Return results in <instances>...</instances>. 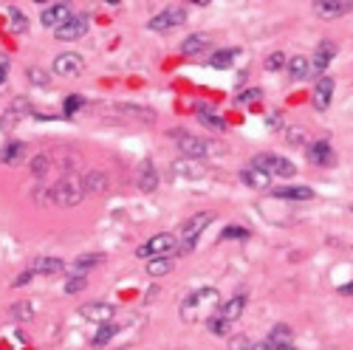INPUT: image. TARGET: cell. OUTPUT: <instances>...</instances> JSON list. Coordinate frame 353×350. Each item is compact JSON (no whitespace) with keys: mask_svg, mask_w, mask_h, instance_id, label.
<instances>
[{"mask_svg":"<svg viewBox=\"0 0 353 350\" xmlns=\"http://www.w3.org/2000/svg\"><path fill=\"white\" fill-rule=\"evenodd\" d=\"M215 305H221L218 291L215 288H198V291H192V294L181 302V316L187 319V322H195V319L203 316V311H210Z\"/></svg>","mask_w":353,"mask_h":350,"instance_id":"6da1fadb","label":"cell"},{"mask_svg":"<svg viewBox=\"0 0 353 350\" xmlns=\"http://www.w3.org/2000/svg\"><path fill=\"white\" fill-rule=\"evenodd\" d=\"M179 251V238L170 235V231H161V235H153L147 243H141L136 249V257L141 260H156V257H172Z\"/></svg>","mask_w":353,"mask_h":350,"instance_id":"7a4b0ae2","label":"cell"},{"mask_svg":"<svg viewBox=\"0 0 353 350\" xmlns=\"http://www.w3.org/2000/svg\"><path fill=\"white\" fill-rule=\"evenodd\" d=\"M82 198H85V192H82V181H77L74 175H63V178L51 187V200L57 203V207L71 209V207H77Z\"/></svg>","mask_w":353,"mask_h":350,"instance_id":"3957f363","label":"cell"},{"mask_svg":"<svg viewBox=\"0 0 353 350\" xmlns=\"http://www.w3.org/2000/svg\"><path fill=\"white\" fill-rule=\"evenodd\" d=\"M215 220V212H198L192 215L184 226H181V238H179V249L181 251H192L198 246V238L203 235V229Z\"/></svg>","mask_w":353,"mask_h":350,"instance_id":"277c9868","label":"cell"},{"mask_svg":"<svg viewBox=\"0 0 353 350\" xmlns=\"http://www.w3.org/2000/svg\"><path fill=\"white\" fill-rule=\"evenodd\" d=\"M252 167L269 172V175H280V178H291V175L297 172V164L288 161L285 156H277V153H257L252 158Z\"/></svg>","mask_w":353,"mask_h":350,"instance_id":"5b68a950","label":"cell"},{"mask_svg":"<svg viewBox=\"0 0 353 350\" xmlns=\"http://www.w3.org/2000/svg\"><path fill=\"white\" fill-rule=\"evenodd\" d=\"M170 136L179 138L175 144H179V150H181L184 158H192V161L207 158V153H210V141H203V138H198V136H192V133H187V130H170Z\"/></svg>","mask_w":353,"mask_h":350,"instance_id":"8992f818","label":"cell"},{"mask_svg":"<svg viewBox=\"0 0 353 350\" xmlns=\"http://www.w3.org/2000/svg\"><path fill=\"white\" fill-rule=\"evenodd\" d=\"M184 20H187V9L184 6H167L156 17H150L147 28H150V32H170V28L184 25Z\"/></svg>","mask_w":353,"mask_h":350,"instance_id":"52a82bcc","label":"cell"},{"mask_svg":"<svg viewBox=\"0 0 353 350\" xmlns=\"http://www.w3.org/2000/svg\"><path fill=\"white\" fill-rule=\"evenodd\" d=\"M88 28H91V17L88 14H71V20L63 28H57L54 37L63 40V43H74V40H82L88 34Z\"/></svg>","mask_w":353,"mask_h":350,"instance_id":"ba28073f","label":"cell"},{"mask_svg":"<svg viewBox=\"0 0 353 350\" xmlns=\"http://www.w3.org/2000/svg\"><path fill=\"white\" fill-rule=\"evenodd\" d=\"M170 172H172V178H181V181H201V178H207V167L192 161V158L172 161L170 164Z\"/></svg>","mask_w":353,"mask_h":350,"instance_id":"9c48e42d","label":"cell"},{"mask_svg":"<svg viewBox=\"0 0 353 350\" xmlns=\"http://www.w3.org/2000/svg\"><path fill=\"white\" fill-rule=\"evenodd\" d=\"M71 6L68 3H63V0H57V3H48L46 9H43V14H40V20H43V25L46 28H54V32H57V28H63L68 20H71Z\"/></svg>","mask_w":353,"mask_h":350,"instance_id":"30bf717a","label":"cell"},{"mask_svg":"<svg viewBox=\"0 0 353 350\" xmlns=\"http://www.w3.org/2000/svg\"><path fill=\"white\" fill-rule=\"evenodd\" d=\"M26 113H32V102H28V99H14L6 110H3V116H0V130H3V133H12L17 125H20V119H23V116Z\"/></svg>","mask_w":353,"mask_h":350,"instance_id":"8fae6325","label":"cell"},{"mask_svg":"<svg viewBox=\"0 0 353 350\" xmlns=\"http://www.w3.org/2000/svg\"><path fill=\"white\" fill-rule=\"evenodd\" d=\"M54 74L77 79V76L85 74V60H82L79 54H74V51H65V54H60V56L54 60Z\"/></svg>","mask_w":353,"mask_h":350,"instance_id":"7c38bea8","label":"cell"},{"mask_svg":"<svg viewBox=\"0 0 353 350\" xmlns=\"http://www.w3.org/2000/svg\"><path fill=\"white\" fill-rule=\"evenodd\" d=\"M314 12L322 20H336L347 12H353V0H314Z\"/></svg>","mask_w":353,"mask_h":350,"instance_id":"4fadbf2b","label":"cell"},{"mask_svg":"<svg viewBox=\"0 0 353 350\" xmlns=\"http://www.w3.org/2000/svg\"><path fill=\"white\" fill-rule=\"evenodd\" d=\"M308 158H311V164H316V167H334V164H336V153H334V147H331L328 138H314L311 147H308Z\"/></svg>","mask_w":353,"mask_h":350,"instance_id":"5bb4252c","label":"cell"},{"mask_svg":"<svg viewBox=\"0 0 353 350\" xmlns=\"http://www.w3.org/2000/svg\"><path fill=\"white\" fill-rule=\"evenodd\" d=\"M113 313H116V308L110 302H85V305H79V316L88 319V322H97V325L110 322Z\"/></svg>","mask_w":353,"mask_h":350,"instance_id":"9a60e30c","label":"cell"},{"mask_svg":"<svg viewBox=\"0 0 353 350\" xmlns=\"http://www.w3.org/2000/svg\"><path fill=\"white\" fill-rule=\"evenodd\" d=\"M136 184H139V189H141V192H147V195L159 189V169H156V164H153L150 158H144V161L139 164Z\"/></svg>","mask_w":353,"mask_h":350,"instance_id":"2e32d148","label":"cell"},{"mask_svg":"<svg viewBox=\"0 0 353 350\" xmlns=\"http://www.w3.org/2000/svg\"><path fill=\"white\" fill-rule=\"evenodd\" d=\"M28 269H32L34 274H40V277H54V274H63L65 271V262L60 257L40 254V257L32 260V266H28Z\"/></svg>","mask_w":353,"mask_h":350,"instance_id":"e0dca14e","label":"cell"},{"mask_svg":"<svg viewBox=\"0 0 353 350\" xmlns=\"http://www.w3.org/2000/svg\"><path fill=\"white\" fill-rule=\"evenodd\" d=\"M336 56V43L334 40H322L319 45H316V54H314V74H319V76H325V68L331 65V60Z\"/></svg>","mask_w":353,"mask_h":350,"instance_id":"ac0fdd59","label":"cell"},{"mask_svg":"<svg viewBox=\"0 0 353 350\" xmlns=\"http://www.w3.org/2000/svg\"><path fill=\"white\" fill-rule=\"evenodd\" d=\"M331 99H334V79L331 76H319L316 79V88H314V107L316 110H328L331 107Z\"/></svg>","mask_w":353,"mask_h":350,"instance_id":"d6986e66","label":"cell"},{"mask_svg":"<svg viewBox=\"0 0 353 350\" xmlns=\"http://www.w3.org/2000/svg\"><path fill=\"white\" fill-rule=\"evenodd\" d=\"M243 311H246V294H234V297H229L226 302H221V311H218V313L232 325V322H238V319L243 316Z\"/></svg>","mask_w":353,"mask_h":350,"instance_id":"ffe728a7","label":"cell"},{"mask_svg":"<svg viewBox=\"0 0 353 350\" xmlns=\"http://www.w3.org/2000/svg\"><path fill=\"white\" fill-rule=\"evenodd\" d=\"M108 189V175L102 169H88L82 178V192L85 195H102Z\"/></svg>","mask_w":353,"mask_h":350,"instance_id":"44dd1931","label":"cell"},{"mask_svg":"<svg viewBox=\"0 0 353 350\" xmlns=\"http://www.w3.org/2000/svg\"><path fill=\"white\" fill-rule=\"evenodd\" d=\"M241 181L252 189H269L272 187V175L263 172V169H254V167H246L241 169Z\"/></svg>","mask_w":353,"mask_h":350,"instance_id":"7402d4cb","label":"cell"},{"mask_svg":"<svg viewBox=\"0 0 353 350\" xmlns=\"http://www.w3.org/2000/svg\"><path fill=\"white\" fill-rule=\"evenodd\" d=\"M23 158H26V141H6L3 147H0V161L9 167L23 164Z\"/></svg>","mask_w":353,"mask_h":350,"instance_id":"603a6c76","label":"cell"},{"mask_svg":"<svg viewBox=\"0 0 353 350\" xmlns=\"http://www.w3.org/2000/svg\"><path fill=\"white\" fill-rule=\"evenodd\" d=\"M195 116H198V122H201L203 127H210V130H223V127H226V122L221 119V116H218L210 105H201V102H198V105H195Z\"/></svg>","mask_w":353,"mask_h":350,"instance_id":"cb8c5ba5","label":"cell"},{"mask_svg":"<svg viewBox=\"0 0 353 350\" xmlns=\"http://www.w3.org/2000/svg\"><path fill=\"white\" fill-rule=\"evenodd\" d=\"M210 45H212V37L203 34V32H198V34H190V37L181 43V54L195 56V54H201V51H207Z\"/></svg>","mask_w":353,"mask_h":350,"instance_id":"d4e9b609","label":"cell"},{"mask_svg":"<svg viewBox=\"0 0 353 350\" xmlns=\"http://www.w3.org/2000/svg\"><path fill=\"white\" fill-rule=\"evenodd\" d=\"M274 195L277 198H285V200H311L314 198V189L308 184H294V187H277Z\"/></svg>","mask_w":353,"mask_h":350,"instance_id":"484cf974","label":"cell"},{"mask_svg":"<svg viewBox=\"0 0 353 350\" xmlns=\"http://www.w3.org/2000/svg\"><path fill=\"white\" fill-rule=\"evenodd\" d=\"M238 54H241V48H221V51H212L210 65L218 68V71H223V68H229V65L234 63V56H238Z\"/></svg>","mask_w":353,"mask_h":350,"instance_id":"4316f807","label":"cell"},{"mask_svg":"<svg viewBox=\"0 0 353 350\" xmlns=\"http://www.w3.org/2000/svg\"><path fill=\"white\" fill-rule=\"evenodd\" d=\"M285 68H288V74H291V79H308V74H311V63L305 60V56H291V60L285 63Z\"/></svg>","mask_w":353,"mask_h":350,"instance_id":"83f0119b","label":"cell"},{"mask_svg":"<svg viewBox=\"0 0 353 350\" xmlns=\"http://www.w3.org/2000/svg\"><path fill=\"white\" fill-rule=\"evenodd\" d=\"M102 262H105V254L91 251V254H79L74 260V269H77V274H85L88 269H97V266H102Z\"/></svg>","mask_w":353,"mask_h":350,"instance_id":"f1b7e54d","label":"cell"},{"mask_svg":"<svg viewBox=\"0 0 353 350\" xmlns=\"http://www.w3.org/2000/svg\"><path fill=\"white\" fill-rule=\"evenodd\" d=\"M172 271V260L170 257H156V260H147V274L150 277H164Z\"/></svg>","mask_w":353,"mask_h":350,"instance_id":"f546056e","label":"cell"},{"mask_svg":"<svg viewBox=\"0 0 353 350\" xmlns=\"http://www.w3.org/2000/svg\"><path fill=\"white\" fill-rule=\"evenodd\" d=\"M12 319H14V322H32V319H34V308H32V302H28V300L17 302V305L12 308Z\"/></svg>","mask_w":353,"mask_h":350,"instance_id":"4dcf8cb0","label":"cell"},{"mask_svg":"<svg viewBox=\"0 0 353 350\" xmlns=\"http://www.w3.org/2000/svg\"><path fill=\"white\" fill-rule=\"evenodd\" d=\"M9 17H12V32L14 34H26L28 32V17L17 6H9Z\"/></svg>","mask_w":353,"mask_h":350,"instance_id":"1f68e13d","label":"cell"},{"mask_svg":"<svg viewBox=\"0 0 353 350\" xmlns=\"http://www.w3.org/2000/svg\"><path fill=\"white\" fill-rule=\"evenodd\" d=\"M269 342H274V344H291L294 342V333H291V328L288 325H274L272 328V333H269Z\"/></svg>","mask_w":353,"mask_h":350,"instance_id":"d6a6232c","label":"cell"},{"mask_svg":"<svg viewBox=\"0 0 353 350\" xmlns=\"http://www.w3.org/2000/svg\"><path fill=\"white\" fill-rule=\"evenodd\" d=\"M26 79L32 82V85H37V88H48L51 85V74H46L43 68H37V65H32L26 71Z\"/></svg>","mask_w":353,"mask_h":350,"instance_id":"836d02e7","label":"cell"},{"mask_svg":"<svg viewBox=\"0 0 353 350\" xmlns=\"http://www.w3.org/2000/svg\"><path fill=\"white\" fill-rule=\"evenodd\" d=\"M116 333H119V325H113V322H105L99 331H97V336H94V344L97 347H102V344H108Z\"/></svg>","mask_w":353,"mask_h":350,"instance_id":"e575fe53","label":"cell"},{"mask_svg":"<svg viewBox=\"0 0 353 350\" xmlns=\"http://www.w3.org/2000/svg\"><path fill=\"white\" fill-rule=\"evenodd\" d=\"M249 238H252V231L246 226H226L221 235V240H249Z\"/></svg>","mask_w":353,"mask_h":350,"instance_id":"d590c367","label":"cell"},{"mask_svg":"<svg viewBox=\"0 0 353 350\" xmlns=\"http://www.w3.org/2000/svg\"><path fill=\"white\" fill-rule=\"evenodd\" d=\"M207 328H210V333H215V336H226L232 325L226 322V319H223L221 313H215V316H210V319H207Z\"/></svg>","mask_w":353,"mask_h":350,"instance_id":"8d00e7d4","label":"cell"},{"mask_svg":"<svg viewBox=\"0 0 353 350\" xmlns=\"http://www.w3.org/2000/svg\"><path fill=\"white\" fill-rule=\"evenodd\" d=\"M88 288V277L85 274H74L65 280V294H79V291Z\"/></svg>","mask_w":353,"mask_h":350,"instance_id":"74e56055","label":"cell"},{"mask_svg":"<svg viewBox=\"0 0 353 350\" xmlns=\"http://www.w3.org/2000/svg\"><path fill=\"white\" fill-rule=\"evenodd\" d=\"M48 167H51V158L48 156H34L32 158V167H28V169H32L34 178H43V175L48 172Z\"/></svg>","mask_w":353,"mask_h":350,"instance_id":"f35d334b","label":"cell"},{"mask_svg":"<svg viewBox=\"0 0 353 350\" xmlns=\"http://www.w3.org/2000/svg\"><path fill=\"white\" fill-rule=\"evenodd\" d=\"M82 105H85V99H82L79 94H71V96L65 99V105H63V113H65V119H71V116H74V113H77V110H79Z\"/></svg>","mask_w":353,"mask_h":350,"instance_id":"ab89813d","label":"cell"},{"mask_svg":"<svg viewBox=\"0 0 353 350\" xmlns=\"http://www.w3.org/2000/svg\"><path fill=\"white\" fill-rule=\"evenodd\" d=\"M285 138H288V144H294V147H300V144L308 141V133L303 127H288L285 130Z\"/></svg>","mask_w":353,"mask_h":350,"instance_id":"60d3db41","label":"cell"},{"mask_svg":"<svg viewBox=\"0 0 353 350\" xmlns=\"http://www.w3.org/2000/svg\"><path fill=\"white\" fill-rule=\"evenodd\" d=\"M260 99H263V91H260V88H249V91H241L238 105H257Z\"/></svg>","mask_w":353,"mask_h":350,"instance_id":"b9f144b4","label":"cell"},{"mask_svg":"<svg viewBox=\"0 0 353 350\" xmlns=\"http://www.w3.org/2000/svg\"><path fill=\"white\" fill-rule=\"evenodd\" d=\"M285 65V54L283 51H274L272 56H266V71H280Z\"/></svg>","mask_w":353,"mask_h":350,"instance_id":"7bdbcfd3","label":"cell"},{"mask_svg":"<svg viewBox=\"0 0 353 350\" xmlns=\"http://www.w3.org/2000/svg\"><path fill=\"white\" fill-rule=\"evenodd\" d=\"M9 68H12V60L6 54H0V91H3L6 82H9Z\"/></svg>","mask_w":353,"mask_h":350,"instance_id":"ee69618b","label":"cell"},{"mask_svg":"<svg viewBox=\"0 0 353 350\" xmlns=\"http://www.w3.org/2000/svg\"><path fill=\"white\" fill-rule=\"evenodd\" d=\"M254 347V342L249 339V336H232V350H252Z\"/></svg>","mask_w":353,"mask_h":350,"instance_id":"f6af8a7d","label":"cell"},{"mask_svg":"<svg viewBox=\"0 0 353 350\" xmlns=\"http://www.w3.org/2000/svg\"><path fill=\"white\" fill-rule=\"evenodd\" d=\"M252 350H297V347H294V344H274V342H257Z\"/></svg>","mask_w":353,"mask_h":350,"instance_id":"bcb514c9","label":"cell"},{"mask_svg":"<svg viewBox=\"0 0 353 350\" xmlns=\"http://www.w3.org/2000/svg\"><path fill=\"white\" fill-rule=\"evenodd\" d=\"M266 127H269V130H280V127H283V113H280V110H272V113L266 116Z\"/></svg>","mask_w":353,"mask_h":350,"instance_id":"7dc6e473","label":"cell"},{"mask_svg":"<svg viewBox=\"0 0 353 350\" xmlns=\"http://www.w3.org/2000/svg\"><path fill=\"white\" fill-rule=\"evenodd\" d=\"M32 277H34V271H32V269H26L23 274H17V280H14L12 285H14V288H23V285H28V282H32Z\"/></svg>","mask_w":353,"mask_h":350,"instance_id":"c3c4849f","label":"cell"},{"mask_svg":"<svg viewBox=\"0 0 353 350\" xmlns=\"http://www.w3.org/2000/svg\"><path fill=\"white\" fill-rule=\"evenodd\" d=\"M339 294H347V297H350V294H353V282H347V285H342V288H339Z\"/></svg>","mask_w":353,"mask_h":350,"instance_id":"681fc988","label":"cell"},{"mask_svg":"<svg viewBox=\"0 0 353 350\" xmlns=\"http://www.w3.org/2000/svg\"><path fill=\"white\" fill-rule=\"evenodd\" d=\"M350 209H353V207H350Z\"/></svg>","mask_w":353,"mask_h":350,"instance_id":"f907efd6","label":"cell"}]
</instances>
